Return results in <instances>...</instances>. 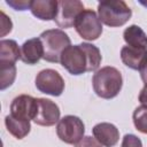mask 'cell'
<instances>
[{
  "label": "cell",
  "mask_w": 147,
  "mask_h": 147,
  "mask_svg": "<svg viewBox=\"0 0 147 147\" xmlns=\"http://www.w3.org/2000/svg\"><path fill=\"white\" fill-rule=\"evenodd\" d=\"M98 16L101 23L110 28L124 25L132 16L131 8L122 0H106L98 5Z\"/></svg>",
  "instance_id": "3957f363"
},
{
  "label": "cell",
  "mask_w": 147,
  "mask_h": 147,
  "mask_svg": "<svg viewBox=\"0 0 147 147\" xmlns=\"http://www.w3.org/2000/svg\"><path fill=\"white\" fill-rule=\"evenodd\" d=\"M44 56V46L40 38H31L21 46V60L25 64H36Z\"/></svg>",
  "instance_id": "7c38bea8"
},
{
  "label": "cell",
  "mask_w": 147,
  "mask_h": 147,
  "mask_svg": "<svg viewBox=\"0 0 147 147\" xmlns=\"http://www.w3.org/2000/svg\"><path fill=\"white\" fill-rule=\"evenodd\" d=\"M5 125L8 130V132L14 136L16 139H23L26 137L31 130V124L30 121H24L16 118L11 116L10 114L5 117Z\"/></svg>",
  "instance_id": "e0dca14e"
},
{
  "label": "cell",
  "mask_w": 147,
  "mask_h": 147,
  "mask_svg": "<svg viewBox=\"0 0 147 147\" xmlns=\"http://www.w3.org/2000/svg\"><path fill=\"white\" fill-rule=\"evenodd\" d=\"M59 1L56 0H32L30 10L32 15L41 21L55 20Z\"/></svg>",
  "instance_id": "5bb4252c"
},
{
  "label": "cell",
  "mask_w": 147,
  "mask_h": 147,
  "mask_svg": "<svg viewBox=\"0 0 147 147\" xmlns=\"http://www.w3.org/2000/svg\"><path fill=\"white\" fill-rule=\"evenodd\" d=\"M94 138L105 147H114L119 140V131L111 123H99L92 129Z\"/></svg>",
  "instance_id": "8fae6325"
},
{
  "label": "cell",
  "mask_w": 147,
  "mask_h": 147,
  "mask_svg": "<svg viewBox=\"0 0 147 147\" xmlns=\"http://www.w3.org/2000/svg\"><path fill=\"white\" fill-rule=\"evenodd\" d=\"M123 38L127 46L147 49V34L139 25L127 26L123 32Z\"/></svg>",
  "instance_id": "2e32d148"
},
{
  "label": "cell",
  "mask_w": 147,
  "mask_h": 147,
  "mask_svg": "<svg viewBox=\"0 0 147 147\" xmlns=\"http://www.w3.org/2000/svg\"><path fill=\"white\" fill-rule=\"evenodd\" d=\"M11 28H13V23L10 18L7 17V15L3 11H1V37H5L8 32H10Z\"/></svg>",
  "instance_id": "603a6c76"
},
{
  "label": "cell",
  "mask_w": 147,
  "mask_h": 147,
  "mask_svg": "<svg viewBox=\"0 0 147 147\" xmlns=\"http://www.w3.org/2000/svg\"><path fill=\"white\" fill-rule=\"evenodd\" d=\"M38 111V102L37 99L28 95V94H21L10 103V115L24 119V121H33Z\"/></svg>",
  "instance_id": "9c48e42d"
},
{
  "label": "cell",
  "mask_w": 147,
  "mask_h": 147,
  "mask_svg": "<svg viewBox=\"0 0 147 147\" xmlns=\"http://www.w3.org/2000/svg\"><path fill=\"white\" fill-rule=\"evenodd\" d=\"M121 59L126 67L133 70H140L147 62V49L131 47L127 45L123 46L121 49Z\"/></svg>",
  "instance_id": "4fadbf2b"
},
{
  "label": "cell",
  "mask_w": 147,
  "mask_h": 147,
  "mask_svg": "<svg viewBox=\"0 0 147 147\" xmlns=\"http://www.w3.org/2000/svg\"><path fill=\"white\" fill-rule=\"evenodd\" d=\"M36 87L39 92L59 96L64 91V80L54 69H44L36 76Z\"/></svg>",
  "instance_id": "52a82bcc"
},
{
  "label": "cell",
  "mask_w": 147,
  "mask_h": 147,
  "mask_svg": "<svg viewBox=\"0 0 147 147\" xmlns=\"http://www.w3.org/2000/svg\"><path fill=\"white\" fill-rule=\"evenodd\" d=\"M21 59V48L15 40L2 39L0 41V64H15Z\"/></svg>",
  "instance_id": "9a60e30c"
},
{
  "label": "cell",
  "mask_w": 147,
  "mask_h": 147,
  "mask_svg": "<svg viewBox=\"0 0 147 147\" xmlns=\"http://www.w3.org/2000/svg\"><path fill=\"white\" fill-rule=\"evenodd\" d=\"M85 133V125L83 121L74 115L62 117L56 125V134L65 144H77Z\"/></svg>",
  "instance_id": "8992f818"
},
{
  "label": "cell",
  "mask_w": 147,
  "mask_h": 147,
  "mask_svg": "<svg viewBox=\"0 0 147 147\" xmlns=\"http://www.w3.org/2000/svg\"><path fill=\"white\" fill-rule=\"evenodd\" d=\"M42 46H44V56L42 59L47 62L57 63L60 62L63 51L70 46L69 36L61 29H49L39 36Z\"/></svg>",
  "instance_id": "277c9868"
},
{
  "label": "cell",
  "mask_w": 147,
  "mask_h": 147,
  "mask_svg": "<svg viewBox=\"0 0 147 147\" xmlns=\"http://www.w3.org/2000/svg\"><path fill=\"white\" fill-rule=\"evenodd\" d=\"M139 72H140V77H141L144 84H147V62L142 65V68L139 70Z\"/></svg>",
  "instance_id": "d4e9b609"
},
{
  "label": "cell",
  "mask_w": 147,
  "mask_h": 147,
  "mask_svg": "<svg viewBox=\"0 0 147 147\" xmlns=\"http://www.w3.org/2000/svg\"><path fill=\"white\" fill-rule=\"evenodd\" d=\"M92 86L98 96L102 99H113L122 90V74L115 67H103L93 75Z\"/></svg>",
  "instance_id": "7a4b0ae2"
},
{
  "label": "cell",
  "mask_w": 147,
  "mask_h": 147,
  "mask_svg": "<svg viewBox=\"0 0 147 147\" xmlns=\"http://www.w3.org/2000/svg\"><path fill=\"white\" fill-rule=\"evenodd\" d=\"M138 99H139V102L141 103V106L147 107V84H145L144 87L141 88Z\"/></svg>",
  "instance_id": "cb8c5ba5"
},
{
  "label": "cell",
  "mask_w": 147,
  "mask_h": 147,
  "mask_svg": "<svg viewBox=\"0 0 147 147\" xmlns=\"http://www.w3.org/2000/svg\"><path fill=\"white\" fill-rule=\"evenodd\" d=\"M6 3L15 10H25L28 8L30 9L31 6V1L28 0H7Z\"/></svg>",
  "instance_id": "7402d4cb"
},
{
  "label": "cell",
  "mask_w": 147,
  "mask_h": 147,
  "mask_svg": "<svg viewBox=\"0 0 147 147\" xmlns=\"http://www.w3.org/2000/svg\"><path fill=\"white\" fill-rule=\"evenodd\" d=\"M121 147H142V142H141L140 138H138L137 136H134L132 133H129L123 137Z\"/></svg>",
  "instance_id": "ffe728a7"
},
{
  "label": "cell",
  "mask_w": 147,
  "mask_h": 147,
  "mask_svg": "<svg viewBox=\"0 0 147 147\" xmlns=\"http://www.w3.org/2000/svg\"><path fill=\"white\" fill-rule=\"evenodd\" d=\"M0 88L1 91L9 87L16 78L15 64H0Z\"/></svg>",
  "instance_id": "ac0fdd59"
},
{
  "label": "cell",
  "mask_w": 147,
  "mask_h": 147,
  "mask_svg": "<svg viewBox=\"0 0 147 147\" xmlns=\"http://www.w3.org/2000/svg\"><path fill=\"white\" fill-rule=\"evenodd\" d=\"M38 111L33 122L41 126H52L60 121V108L49 99L37 98Z\"/></svg>",
  "instance_id": "30bf717a"
},
{
  "label": "cell",
  "mask_w": 147,
  "mask_h": 147,
  "mask_svg": "<svg viewBox=\"0 0 147 147\" xmlns=\"http://www.w3.org/2000/svg\"><path fill=\"white\" fill-rule=\"evenodd\" d=\"M74 26L77 33L83 39L88 41L96 40L102 33L101 21L96 13L92 9H84L77 16Z\"/></svg>",
  "instance_id": "5b68a950"
},
{
  "label": "cell",
  "mask_w": 147,
  "mask_h": 147,
  "mask_svg": "<svg viewBox=\"0 0 147 147\" xmlns=\"http://www.w3.org/2000/svg\"><path fill=\"white\" fill-rule=\"evenodd\" d=\"M102 56L100 49L88 42H82L67 47L60 59L62 67L71 75L78 76L84 72L98 70Z\"/></svg>",
  "instance_id": "6da1fadb"
},
{
  "label": "cell",
  "mask_w": 147,
  "mask_h": 147,
  "mask_svg": "<svg viewBox=\"0 0 147 147\" xmlns=\"http://www.w3.org/2000/svg\"><path fill=\"white\" fill-rule=\"evenodd\" d=\"M132 118L136 129L139 132L147 134V107L145 106L137 107L133 111Z\"/></svg>",
  "instance_id": "d6986e66"
},
{
  "label": "cell",
  "mask_w": 147,
  "mask_h": 147,
  "mask_svg": "<svg viewBox=\"0 0 147 147\" xmlns=\"http://www.w3.org/2000/svg\"><path fill=\"white\" fill-rule=\"evenodd\" d=\"M75 147H102V145L95 138H92L90 136H86V137H83L76 144Z\"/></svg>",
  "instance_id": "44dd1931"
},
{
  "label": "cell",
  "mask_w": 147,
  "mask_h": 147,
  "mask_svg": "<svg viewBox=\"0 0 147 147\" xmlns=\"http://www.w3.org/2000/svg\"><path fill=\"white\" fill-rule=\"evenodd\" d=\"M84 10L83 2L78 0H61L59 1L57 14L55 17V23L59 28L69 29L75 25L77 16Z\"/></svg>",
  "instance_id": "ba28073f"
}]
</instances>
